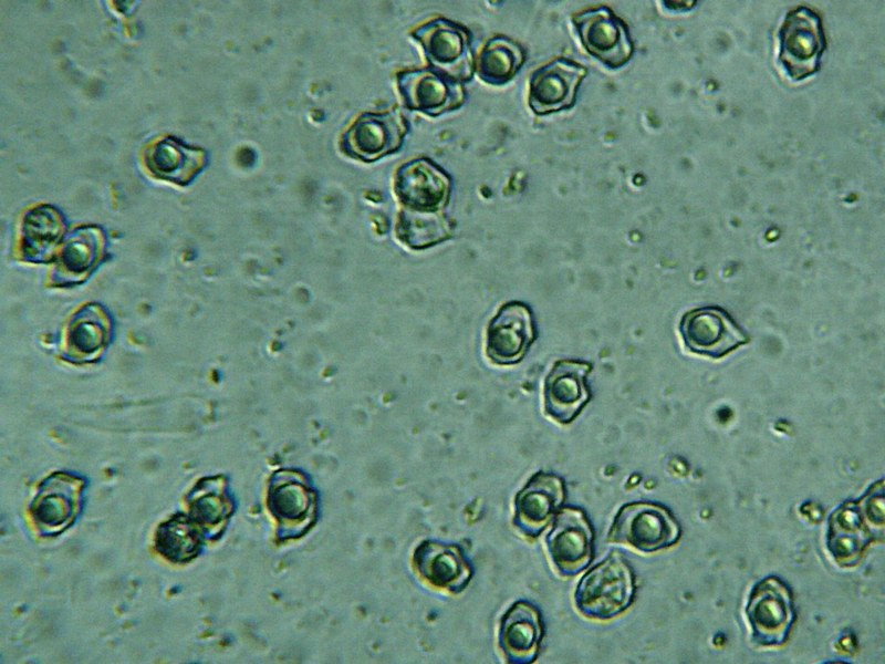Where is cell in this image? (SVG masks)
I'll use <instances>...</instances> for the list:
<instances>
[{
    "label": "cell",
    "mask_w": 885,
    "mask_h": 664,
    "mask_svg": "<svg viewBox=\"0 0 885 664\" xmlns=\"http://www.w3.org/2000/svg\"><path fill=\"white\" fill-rule=\"evenodd\" d=\"M413 35L421 43L430 64L437 71L456 80L469 81L475 72V61L468 31L451 21H430Z\"/></svg>",
    "instance_id": "9"
},
{
    "label": "cell",
    "mask_w": 885,
    "mask_h": 664,
    "mask_svg": "<svg viewBox=\"0 0 885 664\" xmlns=\"http://www.w3.org/2000/svg\"><path fill=\"white\" fill-rule=\"evenodd\" d=\"M593 528L581 508H562L545 538L549 557L562 577H574L593 559Z\"/></svg>",
    "instance_id": "7"
},
{
    "label": "cell",
    "mask_w": 885,
    "mask_h": 664,
    "mask_svg": "<svg viewBox=\"0 0 885 664\" xmlns=\"http://www.w3.org/2000/svg\"><path fill=\"white\" fill-rule=\"evenodd\" d=\"M884 538V481L874 483L857 500H848L829 519L827 549L841 567L855 566L865 548Z\"/></svg>",
    "instance_id": "1"
},
{
    "label": "cell",
    "mask_w": 885,
    "mask_h": 664,
    "mask_svg": "<svg viewBox=\"0 0 885 664\" xmlns=\"http://www.w3.org/2000/svg\"><path fill=\"white\" fill-rule=\"evenodd\" d=\"M189 505L194 520L207 528L221 526L232 508L221 478L199 483L189 495Z\"/></svg>",
    "instance_id": "25"
},
{
    "label": "cell",
    "mask_w": 885,
    "mask_h": 664,
    "mask_svg": "<svg viewBox=\"0 0 885 664\" xmlns=\"http://www.w3.org/2000/svg\"><path fill=\"white\" fill-rule=\"evenodd\" d=\"M543 636L539 610L530 602L518 601L502 615L499 627V647L512 664H527L535 660Z\"/></svg>",
    "instance_id": "19"
},
{
    "label": "cell",
    "mask_w": 885,
    "mask_h": 664,
    "mask_svg": "<svg viewBox=\"0 0 885 664\" xmlns=\"http://www.w3.org/2000/svg\"><path fill=\"white\" fill-rule=\"evenodd\" d=\"M417 571L431 585L461 592L472 577V568L458 546L427 540L414 554Z\"/></svg>",
    "instance_id": "20"
},
{
    "label": "cell",
    "mask_w": 885,
    "mask_h": 664,
    "mask_svg": "<svg viewBox=\"0 0 885 664\" xmlns=\"http://www.w3.org/2000/svg\"><path fill=\"white\" fill-rule=\"evenodd\" d=\"M534 340L531 311L524 303L511 301L500 307L487 328L486 354L494 364H514Z\"/></svg>",
    "instance_id": "11"
},
{
    "label": "cell",
    "mask_w": 885,
    "mask_h": 664,
    "mask_svg": "<svg viewBox=\"0 0 885 664\" xmlns=\"http://www.w3.org/2000/svg\"><path fill=\"white\" fill-rule=\"evenodd\" d=\"M591 370L587 362H555L544 380V411L555 422H573L587 404L591 394L585 380Z\"/></svg>",
    "instance_id": "15"
},
{
    "label": "cell",
    "mask_w": 885,
    "mask_h": 664,
    "mask_svg": "<svg viewBox=\"0 0 885 664\" xmlns=\"http://www.w3.org/2000/svg\"><path fill=\"white\" fill-rule=\"evenodd\" d=\"M679 538V523L667 508L658 504L636 501L620 508L606 540L649 553L674 546Z\"/></svg>",
    "instance_id": "3"
},
{
    "label": "cell",
    "mask_w": 885,
    "mask_h": 664,
    "mask_svg": "<svg viewBox=\"0 0 885 664\" xmlns=\"http://www.w3.org/2000/svg\"><path fill=\"white\" fill-rule=\"evenodd\" d=\"M407 129L398 111L364 113L342 136L341 149L350 157L371 163L398 151Z\"/></svg>",
    "instance_id": "10"
},
{
    "label": "cell",
    "mask_w": 885,
    "mask_h": 664,
    "mask_svg": "<svg viewBox=\"0 0 885 664\" xmlns=\"http://www.w3.org/2000/svg\"><path fill=\"white\" fill-rule=\"evenodd\" d=\"M268 507L285 531L284 538L304 533L309 528L313 511V491L303 483L299 474L280 471L270 484Z\"/></svg>",
    "instance_id": "18"
},
{
    "label": "cell",
    "mask_w": 885,
    "mask_h": 664,
    "mask_svg": "<svg viewBox=\"0 0 885 664\" xmlns=\"http://www.w3.org/2000/svg\"><path fill=\"white\" fill-rule=\"evenodd\" d=\"M524 62V52L514 41L497 35L483 46L475 62V72L479 77L492 85L509 82Z\"/></svg>",
    "instance_id": "22"
},
{
    "label": "cell",
    "mask_w": 885,
    "mask_h": 664,
    "mask_svg": "<svg viewBox=\"0 0 885 664\" xmlns=\"http://www.w3.org/2000/svg\"><path fill=\"white\" fill-rule=\"evenodd\" d=\"M98 251L100 235L96 229L81 228L70 237L62 250V267L72 274H81L93 266Z\"/></svg>",
    "instance_id": "27"
},
{
    "label": "cell",
    "mask_w": 885,
    "mask_h": 664,
    "mask_svg": "<svg viewBox=\"0 0 885 664\" xmlns=\"http://www.w3.org/2000/svg\"><path fill=\"white\" fill-rule=\"evenodd\" d=\"M450 177L427 158H419L399 167L395 178V193L399 200L417 211H436L448 201Z\"/></svg>",
    "instance_id": "17"
},
{
    "label": "cell",
    "mask_w": 885,
    "mask_h": 664,
    "mask_svg": "<svg viewBox=\"0 0 885 664\" xmlns=\"http://www.w3.org/2000/svg\"><path fill=\"white\" fill-rule=\"evenodd\" d=\"M64 225L61 215L52 207L30 210L22 224L23 252L32 259H42L61 238Z\"/></svg>",
    "instance_id": "23"
},
{
    "label": "cell",
    "mask_w": 885,
    "mask_h": 664,
    "mask_svg": "<svg viewBox=\"0 0 885 664\" xmlns=\"http://www.w3.org/2000/svg\"><path fill=\"white\" fill-rule=\"evenodd\" d=\"M564 499L563 479L554 474L538 471L514 498L512 523L522 536L535 538L549 525Z\"/></svg>",
    "instance_id": "12"
},
{
    "label": "cell",
    "mask_w": 885,
    "mask_h": 664,
    "mask_svg": "<svg viewBox=\"0 0 885 664\" xmlns=\"http://www.w3.org/2000/svg\"><path fill=\"white\" fill-rule=\"evenodd\" d=\"M826 48L821 17L808 7L789 11L779 29V61L793 81L820 70Z\"/></svg>",
    "instance_id": "4"
},
{
    "label": "cell",
    "mask_w": 885,
    "mask_h": 664,
    "mask_svg": "<svg viewBox=\"0 0 885 664\" xmlns=\"http://www.w3.org/2000/svg\"><path fill=\"white\" fill-rule=\"evenodd\" d=\"M746 614L756 644L783 645L795 618L790 589L777 577L760 580L749 594Z\"/></svg>",
    "instance_id": "5"
},
{
    "label": "cell",
    "mask_w": 885,
    "mask_h": 664,
    "mask_svg": "<svg viewBox=\"0 0 885 664\" xmlns=\"http://www.w3.org/2000/svg\"><path fill=\"white\" fill-rule=\"evenodd\" d=\"M398 87L408 108L430 116L456 110L465 101L462 85L433 69L413 70L399 74Z\"/></svg>",
    "instance_id": "16"
},
{
    "label": "cell",
    "mask_w": 885,
    "mask_h": 664,
    "mask_svg": "<svg viewBox=\"0 0 885 664\" xmlns=\"http://www.w3.org/2000/svg\"><path fill=\"white\" fill-rule=\"evenodd\" d=\"M573 24L584 49L611 69L625 65L634 44L624 21L605 7L587 9L573 15Z\"/></svg>",
    "instance_id": "8"
},
{
    "label": "cell",
    "mask_w": 885,
    "mask_h": 664,
    "mask_svg": "<svg viewBox=\"0 0 885 664\" xmlns=\"http://www.w3.org/2000/svg\"><path fill=\"white\" fill-rule=\"evenodd\" d=\"M583 65L566 58H556L535 70L530 79L529 106L544 115L573 106L577 89L586 76Z\"/></svg>",
    "instance_id": "14"
},
{
    "label": "cell",
    "mask_w": 885,
    "mask_h": 664,
    "mask_svg": "<svg viewBox=\"0 0 885 664\" xmlns=\"http://www.w3.org/2000/svg\"><path fill=\"white\" fill-rule=\"evenodd\" d=\"M107 333L106 317L96 308H86L70 324L67 343L73 351L90 355L105 344Z\"/></svg>",
    "instance_id": "26"
},
{
    "label": "cell",
    "mask_w": 885,
    "mask_h": 664,
    "mask_svg": "<svg viewBox=\"0 0 885 664\" xmlns=\"http://www.w3.org/2000/svg\"><path fill=\"white\" fill-rule=\"evenodd\" d=\"M84 481L70 474H53L39 488L30 507L44 535H56L73 523L81 510Z\"/></svg>",
    "instance_id": "13"
},
{
    "label": "cell",
    "mask_w": 885,
    "mask_h": 664,
    "mask_svg": "<svg viewBox=\"0 0 885 664\" xmlns=\"http://www.w3.org/2000/svg\"><path fill=\"white\" fill-rule=\"evenodd\" d=\"M202 164L201 149L186 146L170 137L152 146L146 155V165L154 175L178 184L188 183Z\"/></svg>",
    "instance_id": "21"
},
{
    "label": "cell",
    "mask_w": 885,
    "mask_h": 664,
    "mask_svg": "<svg viewBox=\"0 0 885 664\" xmlns=\"http://www.w3.org/2000/svg\"><path fill=\"white\" fill-rule=\"evenodd\" d=\"M635 580L632 568L616 551L589 570L574 592L577 611L589 619L608 620L633 602Z\"/></svg>",
    "instance_id": "2"
},
{
    "label": "cell",
    "mask_w": 885,
    "mask_h": 664,
    "mask_svg": "<svg viewBox=\"0 0 885 664\" xmlns=\"http://www.w3.org/2000/svg\"><path fill=\"white\" fill-rule=\"evenodd\" d=\"M156 549L173 562H187L200 549V538L194 522L177 516L164 522L156 532Z\"/></svg>",
    "instance_id": "24"
},
{
    "label": "cell",
    "mask_w": 885,
    "mask_h": 664,
    "mask_svg": "<svg viewBox=\"0 0 885 664\" xmlns=\"http://www.w3.org/2000/svg\"><path fill=\"white\" fill-rule=\"evenodd\" d=\"M679 332L690 352L710 359H722L749 342L746 332L719 307L686 312L680 319Z\"/></svg>",
    "instance_id": "6"
}]
</instances>
